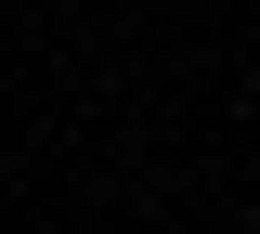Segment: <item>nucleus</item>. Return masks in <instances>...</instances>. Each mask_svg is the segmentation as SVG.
Listing matches in <instances>:
<instances>
[]
</instances>
